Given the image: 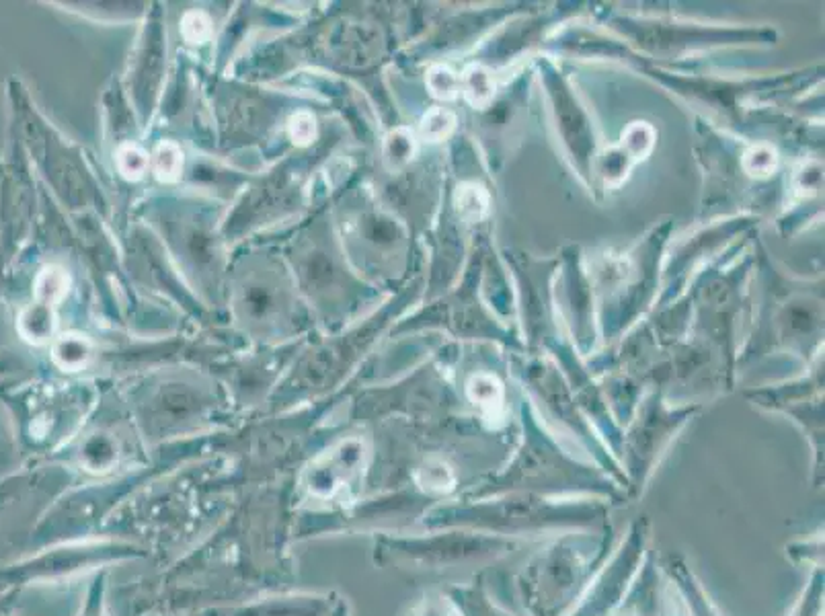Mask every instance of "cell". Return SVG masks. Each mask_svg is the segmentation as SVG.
Masks as SVG:
<instances>
[{
  "label": "cell",
  "mask_w": 825,
  "mask_h": 616,
  "mask_svg": "<svg viewBox=\"0 0 825 616\" xmlns=\"http://www.w3.org/2000/svg\"><path fill=\"white\" fill-rule=\"evenodd\" d=\"M183 150L177 142L165 140L159 146L154 148V152L150 154V167L154 177L163 181V183H175L179 181L181 173H183Z\"/></svg>",
  "instance_id": "277c9868"
},
{
  "label": "cell",
  "mask_w": 825,
  "mask_h": 616,
  "mask_svg": "<svg viewBox=\"0 0 825 616\" xmlns=\"http://www.w3.org/2000/svg\"><path fill=\"white\" fill-rule=\"evenodd\" d=\"M427 87H429L431 95L448 101V99H454L458 95L460 81L448 68L434 66V68H429V72H427Z\"/></svg>",
  "instance_id": "9c48e42d"
},
{
  "label": "cell",
  "mask_w": 825,
  "mask_h": 616,
  "mask_svg": "<svg viewBox=\"0 0 825 616\" xmlns=\"http://www.w3.org/2000/svg\"><path fill=\"white\" fill-rule=\"evenodd\" d=\"M93 358V343L83 333H64L52 345V360L66 372L83 370Z\"/></svg>",
  "instance_id": "3957f363"
},
{
  "label": "cell",
  "mask_w": 825,
  "mask_h": 616,
  "mask_svg": "<svg viewBox=\"0 0 825 616\" xmlns=\"http://www.w3.org/2000/svg\"><path fill=\"white\" fill-rule=\"evenodd\" d=\"M288 134L296 146H310L317 138V118L310 111H296L288 120Z\"/></svg>",
  "instance_id": "30bf717a"
},
{
  "label": "cell",
  "mask_w": 825,
  "mask_h": 616,
  "mask_svg": "<svg viewBox=\"0 0 825 616\" xmlns=\"http://www.w3.org/2000/svg\"><path fill=\"white\" fill-rule=\"evenodd\" d=\"M464 89L468 99L477 103H487L493 95V83H491V76L487 70L475 66L466 72V79H464Z\"/></svg>",
  "instance_id": "8fae6325"
},
{
  "label": "cell",
  "mask_w": 825,
  "mask_h": 616,
  "mask_svg": "<svg viewBox=\"0 0 825 616\" xmlns=\"http://www.w3.org/2000/svg\"><path fill=\"white\" fill-rule=\"evenodd\" d=\"M115 163H117V169H120L124 179L140 181L144 177V173L148 171V167H150V157H148V152L142 146L128 142V144H122L120 148H117Z\"/></svg>",
  "instance_id": "5b68a950"
},
{
  "label": "cell",
  "mask_w": 825,
  "mask_h": 616,
  "mask_svg": "<svg viewBox=\"0 0 825 616\" xmlns=\"http://www.w3.org/2000/svg\"><path fill=\"white\" fill-rule=\"evenodd\" d=\"M362 458L364 444L356 438L343 440L331 450L323 452L310 462L304 473V485L308 493L319 499L333 497L358 473V469L362 467Z\"/></svg>",
  "instance_id": "6da1fadb"
},
{
  "label": "cell",
  "mask_w": 825,
  "mask_h": 616,
  "mask_svg": "<svg viewBox=\"0 0 825 616\" xmlns=\"http://www.w3.org/2000/svg\"><path fill=\"white\" fill-rule=\"evenodd\" d=\"M181 35L187 44H204L212 35V19L204 11H189L181 19Z\"/></svg>",
  "instance_id": "52a82bcc"
},
{
  "label": "cell",
  "mask_w": 825,
  "mask_h": 616,
  "mask_svg": "<svg viewBox=\"0 0 825 616\" xmlns=\"http://www.w3.org/2000/svg\"><path fill=\"white\" fill-rule=\"evenodd\" d=\"M413 150H415L413 134L403 128L395 130L388 134L384 142V161L390 169H399L411 161Z\"/></svg>",
  "instance_id": "8992f818"
},
{
  "label": "cell",
  "mask_w": 825,
  "mask_h": 616,
  "mask_svg": "<svg viewBox=\"0 0 825 616\" xmlns=\"http://www.w3.org/2000/svg\"><path fill=\"white\" fill-rule=\"evenodd\" d=\"M56 308L58 302L35 298V302L27 306L19 317L17 329L21 337L33 345L48 343L56 333Z\"/></svg>",
  "instance_id": "7a4b0ae2"
},
{
  "label": "cell",
  "mask_w": 825,
  "mask_h": 616,
  "mask_svg": "<svg viewBox=\"0 0 825 616\" xmlns=\"http://www.w3.org/2000/svg\"><path fill=\"white\" fill-rule=\"evenodd\" d=\"M456 118L446 109L429 111L421 122V136L429 142H440L454 130Z\"/></svg>",
  "instance_id": "ba28073f"
}]
</instances>
